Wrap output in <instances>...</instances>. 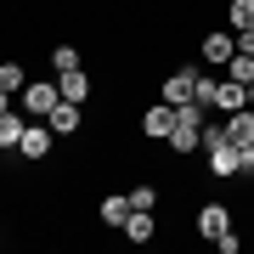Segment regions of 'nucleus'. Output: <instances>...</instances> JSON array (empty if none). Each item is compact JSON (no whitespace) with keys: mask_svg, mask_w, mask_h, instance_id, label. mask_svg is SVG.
I'll return each instance as SVG.
<instances>
[{"mask_svg":"<svg viewBox=\"0 0 254 254\" xmlns=\"http://www.w3.org/2000/svg\"><path fill=\"white\" fill-rule=\"evenodd\" d=\"M226 79H237V85H254V57H249V51H232Z\"/></svg>","mask_w":254,"mask_h":254,"instance_id":"nucleus-17","label":"nucleus"},{"mask_svg":"<svg viewBox=\"0 0 254 254\" xmlns=\"http://www.w3.org/2000/svg\"><path fill=\"white\" fill-rule=\"evenodd\" d=\"M23 125L28 119L11 108V113H0V147H11V153H17V141H23Z\"/></svg>","mask_w":254,"mask_h":254,"instance_id":"nucleus-15","label":"nucleus"},{"mask_svg":"<svg viewBox=\"0 0 254 254\" xmlns=\"http://www.w3.org/2000/svg\"><path fill=\"white\" fill-rule=\"evenodd\" d=\"M170 153H198L203 147V108L198 102H181V108H175V130H170Z\"/></svg>","mask_w":254,"mask_h":254,"instance_id":"nucleus-1","label":"nucleus"},{"mask_svg":"<svg viewBox=\"0 0 254 254\" xmlns=\"http://www.w3.org/2000/svg\"><path fill=\"white\" fill-rule=\"evenodd\" d=\"M23 79H28V73H23L17 63H0V91H11V96H17V91H23Z\"/></svg>","mask_w":254,"mask_h":254,"instance_id":"nucleus-18","label":"nucleus"},{"mask_svg":"<svg viewBox=\"0 0 254 254\" xmlns=\"http://www.w3.org/2000/svg\"><path fill=\"white\" fill-rule=\"evenodd\" d=\"M198 73H203V68H192V63H187V68H175L170 79H164V102H170V108L192 102V91H198Z\"/></svg>","mask_w":254,"mask_h":254,"instance_id":"nucleus-7","label":"nucleus"},{"mask_svg":"<svg viewBox=\"0 0 254 254\" xmlns=\"http://www.w3.org/2000/svg\"><path fill=\"white\" fill-rule=\"evenodd\" d=\"M46 125L57 130V136H73V130L85 125V113H79V102H68V96H63V102H57V108L46 113Z\"/></svg>","mask_w":254,"mask_h":254,"instance_id":"nucleus-9","label":"nucleus"},{"mask_svg":"<svg viewBox=\"0 0 254 254\" xmlns=\"http://www.w3.org/2000/svg\"><path fill=\"white\" fill-rule=\"evenodd\" d=\"M215 85H220L215 73H198V91H192V102H198L203 113H209V102H215Z\"/></svg>","mask_w":254,"mask_h":254,"instance_id":"nucleus-19","label":"nucleus"},{"mask_svg":"<svg viewBox=\"0 0 254 254\" xmlns=\"http://www.w3.org/2000/svg\"><path fill=\"white\" fill-rule=\"evenodd\" d=\"M57 91H63L68 102H85V96H91V73H85V68H68V73H57Z\"/></svg>","mask_w":254,"mask_h":254,"instance_id":"nucleus-14","label":"nucleus"},{"mask_svg":"<svg viewBox=\"0 0 254 254\" xmlns=\"http://www.w3.org/2000/svg\"><path fill=\"white\" fill-rule=\"evenodd\" d=\"M51 68H57V73L79 68V51H73V46H57V51H51Z\"/></svg>","mask_w":254,"mask_h":254,"instance_id":"nucleus-20","label":"nucleus"},{"mask_svg":"<svg viewBox=\"0 0 254 254\" xmlns=\"http://www.w3.org/2000/svg\"><path fill=\"white\" fill-rule=\"evenodd\" d=\"M130 209H158V187H130Z\"/></svg>","mask_w":254,"mask_h":254,"instance_id":"nucleus-21","label":"nucleus"},{"mask_svg":"<svg viewBox=\"0 0 254 254\" xmlns=\"http://www.w3.org/2000/svg\"><path fill=\"white\" fill-rule=\"evenodd\" d=\"M170 130H175V108L158 96L153 108L141 113V136H147V141H170Z\"/></svg>","mask_w":254,"mask_h":254,"instance_id":"nucleus-5","label":"nucleus"},{"mask_svg":"<svg viewBox=\"0 0 254 254\" xmlns=\"http://www.w3.org/2000/svg\"><path fill=\"white\" fill-rule=\"evenodd\" d=\"M209 175H215V181H237V175H243V153L232 147V136L209 141Z\"/></svg>","mask_w":254,"mask_h":254,"instance_id":"nucleus-3","label":"nucleus"},{"mask_svg":"<svg viewBox=\"0 0 254 254\" xmlns=\"http://www.w3.org/2000/svg\"><path fill=\"white\" fill-rule=\"evenodd\" d=\"M215 249H220V254H237V249H243V237H237V232H220Z\"/></svg>","mask_w":254,"mask_h":254,"instance_id":"nucleus-22","label":"nucleus"},{"mask_svg":"<svg viewBox=\"0 0 254 254\" xmlns=\"http://www.w3.org/2000/svg\"><path fill=\"white\" fill-rule=\"evenodd\" d=\"M11 102H17V96H11V91H0V113H11Z\"/></svg>","mask_w":254,"mask_h":254,"instance_id":"nucleus-23","label":"nucleus"},{"mask_svg":"<svg viewBox=\"0 0 254 254\" xmlns=\"http://www.w3.org/2000/svg\"><path fill=\"white\" fill-rule=\"evenodd\" d=\"M51 147H57V130L46 125V119H28V125H23V141H17V153H23V158H46Z\"/></svg>","mask_w":254,"mask_h":254,"instance_id":"nucleus-4","label":"nucleus"},{"mask_svg":"<svg viewBox=\"0 0 254 254\" xmlns=\"http://www.w3.org/2000/svg\"><path fill=\"white\" fill-rule=\"evenodd\" d=\"M17 102H23V113H28V119H46L57 102H63V91H57V79H28V91H23Z\"/></svg>","mask_w":254,"mask_h":254,"instance_id":"nucleus-2","label":"nucleus"},{"mask_svg":"<svg viewBox=\"0 0 254 254\" xmlns=\"http://www.w3.org/2000/svg\"><path fill=\"white\" fill-rule=\"evenodd\" d=\"M96 215H102V226H125V220H130V192H108V198H102L96 203Z\"/></svg>","mask_w":254,"mask_h":254,"instance_id":"nucleus-12","label":"nucleus"},{"mask_svg":"<svg viewBox=\"0 0 254 254\" xmlns=\"http://www.w3.org/2000/svg\"><path fill=\"white\" fill-rule=\"evenodd\" d=\"M226 23H232V34L254 28V0H232V6H226Z\"/></svg>","mask_w":254,"mask_h":254,"instance_id":"nucleus-16","label":"nucleus"},{"mask_svg":"<svg viewBox=\"0 0 254 254\" xmlns=\"http://www.w3.org/2000/svg\"><path fill=\"white\" fill-rule=\"evenodd\" d=\"M119 232H125V243H153V237H158V215H153V209H130V220Z\"/></svg>","mask_w":254,"mask_h":254,"instance_id":"nucleus-8","label":"nucleus"},{"mask_svg":"<svg viewBox=\"0 0 254 254\" xmlns=\"http://www.w3.org/2000/svg\"><path fill=\"white\" fill-rule=\"evenodd\" d=\"M220 232H232V209L226 203H203L198 209V237H220Z\"/></svg>","mask_w":254,"mask_h":254,"instance_id":"nucleus-11","label":"nucleus"},{"mask_svg":"<svg viewBox=\"0 0 254 254\" xmlns=\"http://www.w3.org/2000/svg\"><path fill=\"white\" fill-rule=\"evenodd\" d=\"M232 51H237V34H232V28H209V34H203V63L209 68H226Z\"/></svg>","mask_w":254,"mask_h":254,"instance_id":"nucleus-6","label":"nucleus"},{"mask_svg":"<svg viewBox=\"0 0 254 254\" xmlns=\"http://www.w3.org/2000/svg\"><path fill=\"white\" fill-rule=\"evenodd\" d=\"M226 136H232V147H254V108L226 113Z\"/></svg>","mask_w":254,"mask_h":254,"instance_id":"nucleus-13","label":"nucleus"},{"mask_svg":"<svg viewBox=\"0 0 254 254\" xmlns=\"http://www.w3.org/2000/svg\"><path fill=\"white\" fill-rule=\"evenodd\" d=\"M215 113H237V108H249V85H237V79H220L215 85V102H209Z\"/></svg>","mask_w":254,"mask_h":254,"instance_id":"nucleus-10","label":"nucleus"}]
</instances>
